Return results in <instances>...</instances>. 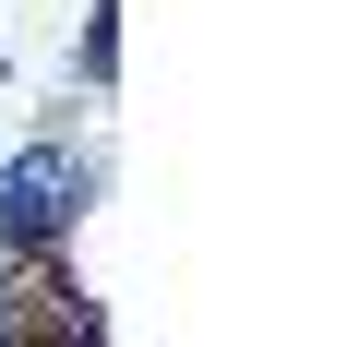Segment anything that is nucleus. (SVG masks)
<instances>
[{
  "instance_id": "obj_1",
  "label": "nucleus",
  "mask_w": 359,
  "mask_h": 347,
  "mask_svg": "<svg viewBox=\"0 0 359 347\" xmlns=\"http://www.w3.org/2000/svg\"><path fill=\"white\" fill-rule=\"evenodd\" d=\"M96 180H108V168H96L72 132L13 144V156H0V252H72V228H84Z\"/></svg>"
},
{
  "instance_id": "obj_2",
  "label": "nucleus",
  "mask_w": 359,
  "mask_h": 347,
  "mask_svg": "<svg viewBox=\"0 0 359 347\" xmlns=\"http://www.w3.org/2000/svg\"><path fill=\"white\" fill-rule=\"evenodd\" d=\"M72 72L108 96V72H120V0H84V36H72Z\"/></svg>"
}]
</instances>
